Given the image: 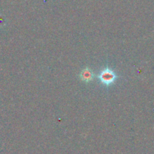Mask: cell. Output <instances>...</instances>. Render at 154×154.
<instances>
[{
  "label": "cell",
  "mask_w": 154,
  "mask_h": 154,
  "mask_svg": "<svg viewBox=\"0 0 154 154\" xmlns=\"http://www.w3.org/2000/svg\"><path fill=\"white\" fill-rule=\"evenodd\" d=\"M99 78L100 79L101 82L103 83L104 84L109 85V84H112L115 81V80L117 79V75L112 70H111L108 68H106L105 70L101 72Z\"/></svg>",
  "instance_id": "6da1fadb"
},
{
  "label": "cell",
  "mask_w": 154,
  "mask_h": 154,
  "mask_svg": "<svg viewBox=\"0 0 154 154\" xmlns=\"http://www.w3.org/2000/svg\"><path fill=\"white\" fill-rule=\"evenodd\" d=\"M81 78L84 81H90L93 78V74L90 69H86L85 70L81 72Z\"/></svg>",
  "instance_id": "7a4b0ae2"
}]
</instances>
